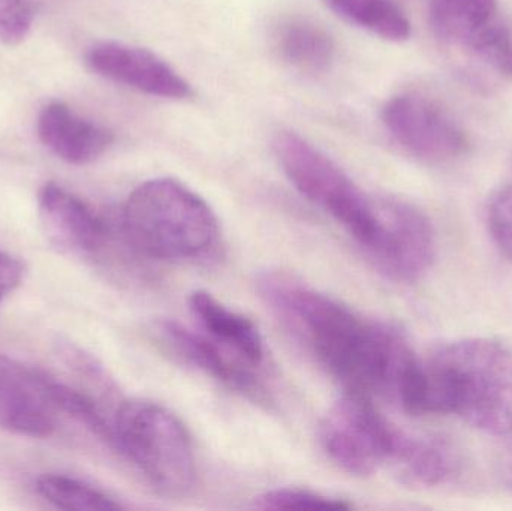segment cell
Instances as JSON below:
<instances>
[{
	"label": "cell",
	"instance_id": "obj_1",
	"mask_svg": "<svg viewBox=\"0 0 512 511\" xmlns=\"http://www.w3.org/2000/svg\"><path fill=\"white\" fill-rule=\"evenodd\" d=\"M259 288L346 392L378 393L399 402L420 359L397 330L282 273L265 275Z\"/></svg>",
	"mask_w": 512,
	"mask_h": 511
},
{
	"label": "cell",
	"instance_id": "obj_2",
	"mask_svg": "<svg viewBox=\"0 0 512 511\" xmlns=\"http://www.w3.org/2000/svg\"><path fill=\"white\" fill-rule=\"evenodd\" d=\"M402 408L414 416L456 414L486 434H512V351L486 338L445 345L420 363Z\"/></svg>",
	"mask_w": 512,
	"mask_h": 511
},
{
	"label": "cell",
	"instance_id": "obj_3",
	"mask_svg": "<svg viewBox=\"0 0 512 511\" xmlns=\"http://www.w3.org/2000/svg\"><path fill=\"white\" fill-rule=\"evenodd\" d=\"M129 245L159 261H191L209 254L219 239L215 212L185 183L147 180L132 191L122 212Z\"/></svg>",
	"mask_w": 512,
	"mask_h": 511
},
{
	"label": "cell",
	"instance_id": "obj_4",
	"mask_svg": "<svg viewBox=\"0 0 512 511\" xmlns=\"http://www.w3.org/2000/svg\"><path fill=\"white\" fill-rule=\"evenodd\" d=\"M113 444L161 494L180 497L194 486V444L168 408L146 399L122 402L113 417Z\"/></svg>",
	"mask_w": 512,
	"mask_h": 511
},
{
	"label": "cell",
	"instance_id": "obj_5",
	"mask_svg": "<svg viewBox=\"0 0 512 511\" xmlns=\"http://www.w3.org/2000/svg\"><path fill=\"white\" fill-rule=\"evenodd\" d=\"M273 147L294 188L333 216L361 249L366 248L378 221L376 197L364 194L336 162L294 132L277 135Z\"/></svg>",
	"mask_w": 512,
	"mask_h": 511
},
{
	"label": "cell",
	"instance_id": "obj_6",
	"mask_svg": "<svg viewBox=\"0 0 512 511\" xmlns=\"http://www.w3.org/2000/svg\"><path fill=\"white\" fill-rule=\"evenodd\" d=\"M397 435L399 431L376 410L372 396L346 390L319 431L328 458L357 477L372 476L390 464Z\"/></svg>",
	"mask_w": 512,
	"mask_h": 511
},
{
	"label": "cell",
	"instance_id": "obj_7",
	"mask_svg": "<svg viewBox=\"0 0 512 511\" xmlns=\"http://www.w3.org/2000/svg\"><path fill=\"white\" fill-rule=\"evenodd\" d=\"M375 234L363 249L376 270L397 284L420 281L436 257L432 222L417 207L396 198L376 197Z\"/></svg>",
	"mask_w": 512,
	"mask_h": 511
},
{
	"label": "cell",
	"instance_id": "obj_8",
	"mask_svg": "<svg viewBox=\"0 0 512 511\" xmlns=\"http://www.w3.org/2000/svg\"><path fill=\"white\" fill-rule=\"evenodd\" d=\"M391 137L421 161L447 164L468 153V132L441 102L421 93H400L382 108Z\"/></svg>",
	"mask_w": 512,
	"mask_h": 511
},
{
	"label": "cell",
	"instance_id": "obj_9",
	"mask_svg": "<svg viewBox=\"0 0 512 511\" xmlns=\"http://www.w3.org/2000/svg\"><path fill=\"white\" fill-rule=\"evenodd\" d=\"M427 12L438 38L512 77V29L498 0H429Z\"/></svg>",
	"mask_w": 512,
	"mask_h": 511
},
{
	"label": "cell",
	"instance_id": "obj_10",
	"mask_svg": "<svg viewBox=\"0 0 512 511\" xmlns=\"http://www.w3.org/2000/svg\"><path fill=\"white\" fill-rule=\"evenodd\" d=\"M86 60L96 74L144 95L171 101H185L194 96L192 84L170 63L147 48L102 41L89 48Z\"/></svg>",
	"mask_w": 512,
	"mask_h": 511
},
{
	"label": "cell",
	"instance_id": "obj_11",
	"mask_svg": "<svg viewBox=\"0 0 512 511\" xmlns=\"http://www.w3.org/2000/svg\"><path fill=\"white\" fill-rule=\"evenodd\" d=\"M57 413L48 378L0 354V428L42 440L56 431Z\"/></svg>",
	"mask_w": 512,
	"mask_h": 511
},
{
	"label": "cell",
	"instance_id": "obj_12",
	"mask_svg": "<svg viewBox=\"0 0 512 511\" xmlns=\"http://www.w3.org/2000/svg\"><path fill=\"white\" fill-rule=\"evenodd\" d=\"M156 332L165 347L186 365L243 396L261 401L264 389L255 375V366L249 365L209 336L194 332L176 321H162Z\"/></svg>",
	"mask_w": 512,
	"mask_h": 511
},
{
	"label": "cell",
	"instance_id": "obj_13",
	"mask_svg": "<svg viewBox=\"0 0 512 511\" xmlns=\"http://www.w3.org/2000/svg\"><path fill=\"white\" fill-rule=\"evenodd\" d=\"M38 216L45 239L62 254H93L107 237L92 207L56 183H45L39 191Z\"/></svg>",
	"mask_w": 512,
	"mask_h": 511
},
{
	"label": "cell",
	"instance_id": "obj_14",
	"mask_svg": "<svg viewBox=\"0 0 512 511\" xmlns=\"http://www.w3.org/2000/svg\"><path fill=\"white\" fill-rule=\"evenodd\" d=\"M36 132L54 156L71 165L92 164L110 149L114 141L107 128L80 116L65 102L59 101L42 108Z\"/></svg>",
	"mask_w": 512,
	"mask_h": 511
},
{
	"label": "cell",
	"instance_id": "obj_15",
	"mask_svg": "<svg viewBox=\"0 0 512 511\" xmlns=\"http://www.w3.org/2000/svg\"><path fill=\"white\" fill-rule=\"evenodd\" d=\"M192 315L209 338L248 362L259 366L264 360V339L254 321L228 308L209 291L197 290L189 297Z\"/></svg>",
	"mask_w": 512,
	"mask_h": 511
},
{
	"label": "cell",
	"instance_id": "obj_16",
	"mask_svg": "<svg viewBox=\"0 0 512 511\" xmlns=\"http://www.w3.org/2000/svg\"><path fill=\"white\" fill-rule=\"evenodd\" d=\"M390 464L406 485L432 488L451 477L456 459L450 447L438 438L414 437L399 431Z\"/></svg>",
	"mask_w": 512,
	"mask_h": 511
},
{
	"label": "cell",
	"instance_id": "obj_17",
	"mask_svg": "<svg viewBox=\"0 0 512 511\" xmlns=\"http://www.w3.org/2000/svg\"><path fill=\"white\" fill-rule=\"evenodd\" d=\"M280 57L304 74H324L333 65L334 41L330 33L306 18H292L276 35Z\"/></svg>",
	"mask_w": 512,
	"mask_h": 511
},
{
	"label": "cell",
	"instance_id": "obj_18",
	"mask_svg": "<svg viewBox=\"0 0 512 511\" xmlns=\"http://www.w3.org/2000/svg\"><path fill=\"white\" fill-rule=\"evenodd\" d=\"M330 11L360 29L391 42L411 36V21L396 0H322Z\"/></svg>",
	"mask_w": 512,
	"mask_h": 511
},
{
	"label": "cell",
	"instance_id": "obj_19",
	"mask_svg": "<svg viewBox=\"0 0 512 511\" xmlns=\"http://www.w3.org/2000/svg\"><path fill=\"white\" fill-rule=\"evenodd\" d=\"M39 497L51 506L69 511H111L122 506L101 489L63 474H42L36 479Z\"/></svg>",
	"mask_w": 512,
	"mask_h": 511
},
{
	"label": "cell",
	"instance_id": "obj_20",
	"mask_svg": "<svg viewBox=\"0 0 512 511\" xmlns=\"http://www.w3.org/2000/svg\"><path fill=\"white\" fill-rule=\"evenodd\" d=\"M48 390L57 411L68 414L96 437L113 444V422H108L107 417L90 396L50 378H48Z\"/></svg>",
	"mask_w": 512,
	"mask_h": 511
},
{
	"label": "cell",
	"instance_id": "obj_21",
	"mask_svg": "<svg viewBox=\"0 0 512 511\" xmlns=\"http://www.w3.org/2000/svg\"><path fill=\"white\" fill-rule=\"evenodd\" d=\"M255 506L262 510L343 511L351 504L340 498L328 497L306 489H273L256 498Z\"/></svg>",
	"mask_w": 512,
	"mask_h": 511
},
{
	"label": "cell",
	"instance_id": "obj_22",
	"mask_svg": "<svg viewBox=\"0 0 512 511\" xmlns=\"http://www.w3.org/2000/svg\"><path fill=\"white\" fill-rule=\"evenodd\" d=\"M33 18L32 0H0V44H21L32 29Z\"/></svg>",
	"mask_w": 512,
	"mask_h": 511
},
{
	"label": "cell",
	"instance_id": "obj_23",
	"mask_svg": "<svg viewBox=\"0 0 512 511\" xmlns=\"http://www.w3.org/2000/svg\"><path fill=\"white\" fill-rule=\"evenodd\" d=\"M487 222L496 245L512 260V185L493 195L487 210Z\"/></svg>",
	"mask_w": 512,
	"mask_h": 511
},
{
	"label": "cell",
	"instance_id": "obj_24",
	"mask_svg": "<svg viewBox=\"0 0 512 511\" xmlns=\"http://www.w3.org/2000/svg\"><path fill=\"white\" fill-rule=\"evenodd\" d=\"M23 278V263L18 258L0 251V305L20 287Z\"/></svg>",
	"mask_w": 512,
	"mask_h": 511
},
{
	"label": "cell",
	"instance_id": "obj_25",
	"mask_svg": "<svg viewBox=\"0 0 512 511\" xmlns=\"http://www.w3.org/2000/svg\"><path fill=\"white\" fill-rule=\"evenodd\" d=\"M499 467H501L502 479L512 488V444L505 449Z\"/></svg>",
	"mask_w": 512,
	"mask_h": 511
}]
</instances>
